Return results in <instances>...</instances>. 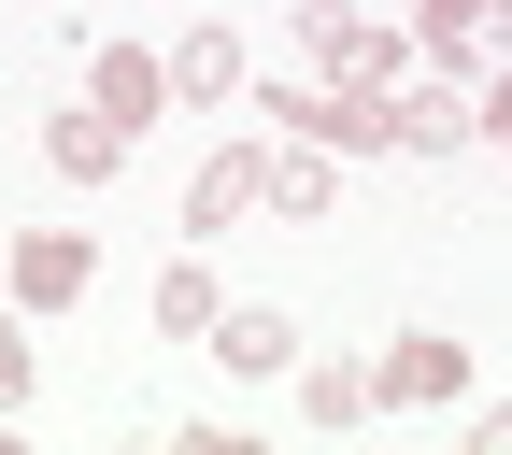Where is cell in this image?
I'll list each match as a JSON object with an SVG mask.
<instances>
[{"label": "cell", "instance_id": "1", "mask_svg": "<svg viewBox=\"0 0 512 455\" xmlns=\"http://www.w3.org/2000/svg\"><path fill=\"white\" fill-rule=\"evenodd\" d=\"M242 100L313 157H399V100L384 86H242Z\"/></svg>", "mask_w": 512, "mask_h": 455}, {"label": "cell", "instance_id": "2", "mask_svg": "<svg viewBox=\"0 0 512 455\" xmlns=\"http://www.w3.org/2000/svg\"><path fill=\"white\" fill-rule=\"evenodd\" d=\"M299 57H313V86H399L413 72V29L342 15V0H299Z\"/></svg>", "mask_w": 512, "mask_h": 455}, {"label": "cell", "instance_id": "3", "mask_svg": "<svg viewBox=\"0 0 512 455\" xmlns=\"http://www.w3.org/2000/svg\"><path fill=\"white\" fill-rule=\"evenodd\" d=\"M86 271H100V242H86V228H15V242H0V285H15V313H72Z\"/></svg>", "mask_w": 512, "mask_h": 455}, {"label": "cell", "instance_id": "4", "mask_svg": "<svg viewBox=\"0 0 512 455\" xmlns=\"http://www.w3.org/2000/svg\"><path fill=\"white\" fill-rule=\"evenodd\" d=\"M456 384H470V342L413 328V342H384V356H370V413H441Z\"/></svg>", "mask_w": 512, "mask_h": 455}, {"label": "cell", "instance_id": "5", "mask_svg": "<svg viewBox=\"0 0 512 455\" xmlns=\"http://www.w3.org/2000/svg\"><path fill=\"white\" fill-rule=\"evenodd\" d=\"M242 86H256V57H242V29H185V43H171V100H185V114H228Z\"/></svg>", "mask_w": 512, "mask_h": 455}, {"label": "cell", "instance_id": "6", "mask_svg": "<svg viewBox=\"0 0 512 455\" xmlns=\"http://www.w3.org/2000/svg\"><path fill=\"white\" fill-rule=\"evenodd\" d=\"M256 214V143H214L200 171H185V242H228Z\"/></svg>", "mask_w": 512, "mask_h": 455}, {"label": "cell", "instance_id": "7", "mask_svg": "<svg viewBox=\"0 0 512 455\" xmlns=\"http://www.w3.org/2000/svg\"><path fill=\"white\" fill-rule=\"evenodd\" d=\"M328 200H342V157H313V143H271V157H256V214H285V228H313Z\"/></svg>", "mask_w": 512, "mask_h": 455}, {"label": "cell", "instance_id": "8", "mask_svg": "<svg viewBox=\"0 0 512 455\" xmlns=\"http://www.w3.org/2000/svg\"><path fill=\"white\" fill-rule=\"evenodd\" d=\"M200 356H228L242 384H271V370H299V328H285V313H271V299H228V313H214V342H200Z\"/></svg>", "mask_w": 512, "mask_h": 455}, {"label": "cell", "instance_id": "9", "mask_svg": "<svg viewBox=\"0 0 512 455\" xmlns=\"http://www.w3.org/2000/svg\"><path fill=\"white\" fill-rule=\"evenodd\" d=\"M114 128H128V143H143V128H157V100H171V57H143V43H100V86H86Z\"/></svg>", "mask_w": 512, "mask_h": 455}, {"label": "cell", "instance_id": "10", "mask_svg": "<svg viewBox=\"0 0 512 455\" xmlns=\"http://www.w3.org/2000/svg\"><path fill=\"white\" fill-rule=\"evenodd\" d=\"M43 171H57V185H114V171H128V128H114L100 100L57 114V128H43Z\"/></svg>", "mask_w": 512, "mask_h": 455}, {"label": "cell", "instance_id": "11", "mask_svg": "<svg viewBox=\"0 0 512 455\" xmlns=\"http://www.w3.org/2000/svg\"><path fill=\"white\" fill-rule=\"evenodd\" d=\"M399 143H413V157H456V143H470V86H456V72L399 86Z\"/></svg>", "mask_w": 512, "mask_h": 455}, {"label": "cell", "instance_id": "12", "mask_svg": "<svg viewBox=\"0 0 512 455\" xmlns=\"http://www.w3.org/2000/svg\"><path fill=\"white\" fill-rule=\"evenodd\" d=\"M413 57L470 86V57H484V0H413Z\"/></svg>", "mask_w": 512, "mask_h": 455}, {"label": "cell", "instance_id": "13", "mask_svg": "<svg viewBox=\"0 0 512 455\" xmlns=\"http://www.w3.org/2000/svg\"><path fill=\"white\" fill-rule=\"evenodd\" d=\"M214 313H228V285L200 271V256H171L157 271V342H214Z\"/></svg>", "mask_w": 512, "mask_h": 455}, {"label": "cell", "instance_id": "14", "mask_svg": "<svg viewBox=\"0 0 512 455\" xmlns=\"http://www.w3.org/2000/svg\"><path fill=\"white\" fill-rule=\"evenodd\" d=\"M299 413H313V427L342 441V427L370 413V370H356V356H299Z\"/></svg>", "mask_w": 512, "mask_h": 455}, {"label": "cell", "instance_id": "15", "mask_svg": "<svg viewBox=\"0 0 512 455\" xmlns=\"http://www.w3.org/2000/svg\"><path fill=\"white\" fill-rule=\"evenodd\" d=\"M470 128H484V143H512V57H498V86H470Z\"/></svg>", "mask_w": 512, "mask_h": 455}, {"label": "cell", "instance_id": "16", "mask_svg": "<svg viewBox=\"0 0 512 455\" xmlns=\"http://www.w3.org/2000/svg\"><path fill=\"white\" fill-rule=\"evenodd\" d=\"M29 399V342H15V313H0V413Z\"/></svg>", "mask_w": 512, "mask_h": 455}, {"label": "cell", "instance_id": "17", "mask_svg": "<svg viewBox=\"0 0 512 455\" xmlns=\"http://www.w3.org/2000/svg\"><path fill=\"white\" fill-rule=\"evenodd\" d=\"M484 57H512V0H484Z\"/></svg>", "mask_w": 512, "mask_h": 455}, {"label": "cell", "instance_id": "18", "mask_svg": "<svg viewBox=\"0 0 512 455\" xmlns=\"http://www.w3.org/2000/svg\"><path fill=\"white\" fill-rule=\"evenodd\" d=\"M470 441H484V455H512V413H470Z\"/></svg>", "mask_w": 512, "mask_h": 455}]
</instances>
